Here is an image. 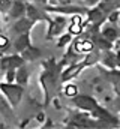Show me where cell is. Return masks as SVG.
Here are the masks:
<instances>
[{"instance_id": "cell-1", "label": "cell", "mask_w": 120, "mask_h": 129, "mask_svg": "<svg viewBox=\"0 0 120 129\" xmlns=\"http://www.w3.org/2000/svg\"><path fill=\"white\" fill-rule=\"evenodd\" d=\"M2 90L6 93L8 99L11 101L12 105H17L20 102V98L23 93V89L20 86H11V84H2Z\"/></svg>"}, {"instance_id": "cell-2", "label": "cell", "mask_w": 120, "mask_h": 129, "mask_svg": "<svg viewBox=\"0 0 120 129\" xmlns=\"http://www.w3.org/2000/svg\"><path fill=\"white\" fill-rule=\"evenodd\" d=\"M74 102H75L77 107H80L81 110H86V111H93L95 113L99 108L98 104H96V101L90 96H78V98H75Z\"/></svg>"}, {"instance_id": "cell-3", "label": "cell", "mask_w": 120, "mask_h": 129, "mask_svg": "<svg viewBox=\"0 0 120 129\" xmlns=\"http://www.w3.org/2000/svg\"><path fill=\"white\" fill-rule=\"evenodd\" d=\"M2 63H3V68L15 69V68H18V66L23 64V59H21V57H17V56H11V57L2 59Z\"/></svg>"}, {"instance_id": "cell-4", "label": "cell", "mask_w": 120, "mask_h": 129, "mask_svg": "<svg viewBox=\"0 0 120 129\" xmlns=\"http://www.w3.org/2000/svg\"><path fill=\"white\" fill-rule=\"evenodd\" d=\"M29 47H30V38H29L27 33H24V35H21V36L18 38V41L15 42V50L20 51V53H23V51H26Z\"/></svg>"}, {"instance_id": "cell-5", "label": "cell", "mask_w": 120, "mask_h": 129, "mask_svg": "<svg viewBox=\"0 0 120 129\" xmlns=\"http://www.w3.org/2000/svg\"><path fill=\"white\" fill-rule=\"evenodd\" d=\"M9 14H11V17H14V18H20V17L24 14V5H23V2H15V3L11 6Z\"/></svg>"}, {"instance_id": "cell-6", "label": "cell", "mask_w": 120, "mask_h": 129, "mask_svg": "<svg viewBox=\"0 0 120 129\" xmlns=\"http://www.w3.org/2000/svg\"><path fill=\"white\" fill-rule=\"evenodd\" d=\"M30 26H32V21L27 20V18H21L20 21H17V24H15V32L17 33H21V35H24V32L29 29Z\"/></svg>"}, {"instance_id": "cell-7", "label": "cell", "mask_w": 120, "mask_h": 129, "mask_svg": "<svg viewBox=\"0 0 120 129\" xmlns=\"http://www.w3.org/2000/svg\"><path fill=\"white\" fill-rule=\"evenodd\" d=\"M89 15H90V21H93L95 24H99V23L104 20V17H102L104 14H102V11H101V6H99V8H95L93 11H90Z\"/></svg>"}, {"instance_id": "cell-8", "label": "cell", "mask_w": 120, "mask_h": 129, "mask_svg": "<svg viewBox=\"0 0 120 129\" xmlns=\"http://www.w3.org/2000/svg\"><path fill=\"white\" fill-rule=\"evenodd\" d=\"M23 56H24L26 59H29V60H35L36 57H39V56H41V51H39V50H36V48L29 47L26 51H23Z\"/></svg>"}, {"instance_id": "cell-9", "label": "cell", "mask_w": 120, "mask_h": 129, "mask_svg": "<svg viewBox=\"0 0 120 129\" xmlns=\"http://www.w3.org/2000/svg\"><path fill=\"white\" fill-rule=\"evenodd\" d=\"M102 36H104L108 42H113V41L117 38V32H116L114 29H110V27H108V29H105V30L102 32Z\"/></svg>"}, {"instance_id": "cell-10", "label": "cell", "mask_w": 120, "mask_h": 129, "mask_svg": "<svg viewBox=\"0 0 120 129\" xmlns=\"http://www.w3.org/2000/svg\"><path fill=\"white\" fill-rule=\"evenodd\" d=\"M27 71L24 69V68H20V71L17 72V81L18 83H21V84H24L26 81H27Z\"/></svg>"}, {"instance_id": "cell-11", "label": "cell", "mask_w": 120, "mask_h": 129, "mask_svg": "<svg viewBox=\"0 0 120 129\" xmlns=\"http://www.w3.org/2000/svg\"><path fill=\"white\" fill-rule=\"evenodd\" d=\"M104 63L107 64V66H110V68H114V66L117 64V57H114L113 54H108V56L105 57Z\"/></svg>"}, {"instance_id": "cell-12", "label": "cell", "mask_w": 120, "mask_h": 129, "mask_svg": "<svg viewBox=\"0 0 120 129\" xmlns=\"http://www.w3.org/2000/svg\"><path fill=\"white\" fill-rule=\"evenodd\" d=\"M111 80L113 84L117 87V90H120V72H111Z\"/></svg>"}, {"instance_id": "cell-13", "label": "cell", "mask_w": 120, "mask_h": 129, "mask_svg": "<svg viewBox=\"0 0 120 129\" xmlns=\"http://www.w3.org/2000/svg\"><path fill=\"white\" fill-rule=\"evenodd\" d=\"M77 93V87L75 86H69V87H66V95L68 96H74Z\"/></svg>"}, {"instance_id": "cell-14", "label": "cell", "mask_w": 120, "mask_h": 129, "mask_svg": "<svg viewBox=\"0 0 120 129\" xmlns=\"http://www.w3.org/2000/svg\"><path fill=\"white\" fill-rule=\"evenodd\" d=\"M69 39H71V36H69V35L63 36V38H62V42H59V47H62L63 44H68V42H69Z\"/></svg>"}, {"instance_id": "cell-15", "label": "cell", "mask_w": 120, "mask_h": 129, "mask_svg": "<svg viewBox=\"0 0 120 129\" xmlns=\"http://www.w3.org/2000/svg\"><path fill=\"white\" fill-rule=\"evenodd\" d=\"M2 3H3V9H8L9 6H12V5H8V3H9V0H2Z\"/></svg>"}, {"instance_id": "cell-16", "label": "cell", "mask_w": 120, "mask_h": 129, "mask_svg": "<svg viewBox=\"0 0 120 129\" xmlns=\"http://www.w3.org/2000/svg\"><path fill=\"white\" fill-rule=\"evenodd\" d=\"M117 64H119V66H120V53H119V54H117Z\"/></svg>"}, {"instance_id": "cell-17", "label": "cell", "mask_w": 120, "mask_h": 129, "mask_svg": "<svg viewBox=\"0 0 120 129\" xmlns=\"http://www.w3.org/2000/svg\"><path fill=\"white\" fill-rule=\"evenodd\" d=\"M65 129H75L74 126H68V128H65Z\"/></svg>"}, {"instance_id": "cell-18", "label": "cell", "mask_w": 120, "mask_h": 129, "mask_svg": "<svg viewBox=\"0 0 120 129\" xmlns=\"http://www.w3.org/2000/svg\"><path fill=\"white\" fill-rule=\"evenodd\" d=\"M44 129H45V128H44Z\"/></svg>"}]
</instances>
